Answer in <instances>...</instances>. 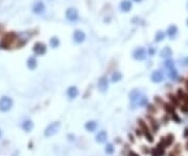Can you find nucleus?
Returning <instances> with one entry per match:
<instances>
[{
  "instance_id": "21",
  "label": "nucleus",
  "mask_w": 188,
  "mask_h": 156,
  "mask_svg": "<svg viewBox=\"0 0 188 156\" xmlns=\"http://www.w3.org/2000/svg\"><path fill=\"white\" fill-rule=\"evenodd\" d=\"M59 45H60L59 38H57V37H53V38L50 39V46L52 47V48H57Z\"/></svg>"
},
{
  "instance_id": "11",
  "label": "nucleus",
  "mask_w": 188,
  "mask_h": 156,
  "mask_svg": "<svg viewBox=\"0 0 188 156\" xmlns=\"http://www.w3.org/2000/svg\"><path fill=\"white\" fill-rule=\"evenodd\" d=\"M77 94H79V90H77V88L75 87V86H71V87H69L68 90H67V95H68V97L70 99H75V97L77 96Z\"/></svg>"
},
{
  "instance_id": "13",
  "label": "nucleus",
  "mask_w": 188,
  "mask_h": 156,
  "mask_svg": "<svg viewBox=\"0 0 188 156\" xmlns=\"http://www.w3.org/2000/svg\"><path fill=\"white\" fill-rule=\"evenodd\" d=\"M131 8H132L131 1H129V0H124V1H121V3H120V10H121L122 12L127 13L131 11Z\"/></svg>"
},
{
  "instance_id": "28",
  "label": "nucleus",
  "mask_w": 188,
  "mask_h": 156,
  "mask_svg": "<svg viewBox=\"0 0 188 156\" xmlns=\"http://www.w3.org/2000/svg\"><path fill=\"white\" fill-rule=\"evenodd\" d=\"M134 1H136V2H140L141 0H134Z\"/></svg>"
},
{
  "instance_id": "24",
  "label": "nucleus",
  "mask_w": 188,
  "mask_h": 156,
  "mask_svg": "<svg viewBox=\"0 0 188 156\" xmlns=\"http://www.w3.org/2000/svg\"><path fill=\"white\" fill-rule=\"evenodd\" d=\"M105 151H106V153H107V154H113V152H114V147H113V145H112V144H107Z\"/></svg>"
},
{
  "instance_id": "2",
  "label": "nucleus",
  "mask_w": 188,
  "mask_h": 156,
  "mask_svg": "<svg viewBox=\"0 0 188 156\" xmlns=\"http://www.w3.org/2000/svg\"><path fill=\"white\" fill-rule=\"evenodd\" d=\"M60 127H61V125H60L59 122L51 123L50 125H48L46 127V129H45V131H44V135L46 136V137L53 136L55 134L58 133V131L60 130Z\"/></svg>"
},
{
  "instance_id": "26",
  "label": "nucleus",
  "mask_w": 188,
  "mask_h": 156,
  "mask_svg": "<svg viewBox=\"0 0 188 156\" xmlns=\"http://www.w3.org/2000/svg\"><path fill=\"white\" fill-rule=\"evenodd\" d=\"M154 53H155V51H154V49H152V48H151V49H150V54H151V55H154Z\"/></svg>"
},
{
  "instance_id": "14",
  "label": "nucleus",
  "mask_w": 188,
  "mask_h": 156,
  "mask_svg": "<svg viewBox=\"0 0 188 156\" xmlns=\"http://www.w3.org/2000/svg\"><path fill=\"white\" fill-rule=\"evenodd\" d=\"M166 34H167V36L169 37L170 39L175 38V37H176V35L178 34V27H177L176 25H170V26L167 29Z\"/></svg>"
},
{
  "instance_id": "3",
  "label": "nucleus",
  "mask_w": 188,
  "mask_h": 156,
  "mask_svg": "<svg viewBox=\"0 0 188 156\" xmlns=\"http://www.w3.org/2000/svg\"><path fill=\"white\" fill-rule=\"evenodd\" d=\"M13 106V101L10 97L8 96H3L0 99V111L6 112L12 108Z\"/></svg>"
},
{
  "instance_id": "5",
  "label": "nucleus",
  "mask_w": 188,
  "mask_h": 156,
  "mask_svg": "<svg viewBox=\"0 0 188 156\" xmlns=\"http://www.w3.org/2000/svg\"><path fill=\"white\" fill-rule=\"evenodd\" d=\"M133 58L135 60H138V61H142L146 58V53L145 49L142 48V47H139V48L135 49L133 53Z\"/></svg>"
},
{
  "instance_id": "17",
  "label": "nucleus",
  "mask_w": 188,
  "mask_h": 156,
  "mask_svg": "<svg viewBox=\"0 0 188 156\" xmlns=\"http://www.w3.org/2000/svg\"><path fill=\"white\" fill-rule=\"evenodd\" d=\"M32 128H34V124H32L31 121L26 120V121H24V122L22 123V129L24 130V131L29 132L32 129Z\"/></svg>"
},
{
  "instance_id": "29",
  "label": "nucleus",
  "mask_w": 188,
  "mask_h": 156,
  "mask_svg": "<svg viewBox=\"0 0 188 156\" xmlns=\"http://www.w3.org/2000/svg\"><path fill=\"white\" fill-rule=\"evenodd\" d=\"M186 64H188V58H187V59H186Z\"/></svg>"
},
{
  "instance_id": "10",
  "label": "nucleus",
  "mask_w": 188,
  "mask_h": 156,
  "mask_svg": "<svg viewBox=\"0 0 188 156\" xmlns=\"http://www.w3.org/2000/svg\"><path fill=\"white\" fill-rule=\"evenodd\" d=\"M163 78H164V75H163V73H162V71L156 70L152 73L151 79H152V81L154 82V83H160V82L163 81Z\"/></svg>"
},
{
  "instance_id": "6",
  "label": "nucleus",
  "mask_w": 188,
  "mask_h": 156,
  "mask_svg": "<svg viewBox=\"0 0 188 156\" xmlns=\"http://www.w3.org/2000/svg\"><path fill=\"white\" fill-rule=\"evenodd\" d=\"M32 12L37 15H42L45 12V5L42 1H38L32 6Z\"/></svg>"
},
{
  "instance_id": "18",
  "label": "nucleus",
  "mask_w": 188,
  "mask_h": 156,
  "mask_svg": "<svg viewBox=\"0 0 188 156\" xmlns=\"http://www.w3.org/2000/svg\"><path fill=\"white\" fill-rule=\"evenodd\" d=\"M37 60L34 57H31L28 58V60H27V67H28L29 69H34L37 67Z\"/></svg>"
},
{
  "instance_id": "30",
  "label": "nucleus",
  "mask_w": 188,
  "mask_h": 156,
  "mask_svg": "<svg viewBox=\"0 0 188 156\" xmlns=\"http://www.w3.org/2000/svg\"><path fill=\"white\" fill-rule=\"evenodd\" d=\"M186 24H187V26H188V19H187V21H186Z\"/></svg>"
},
{
  "instance_id": "1",
  "label": "nucleus",
  "mask_w": 188,
  "mask_h": 156,
  "mask_svg": "<svg viewBox=\"0 0 188 156\" xmlns=\"http://www.w3.org/2000/svg\"><path fill=\"white\" fill-rule=\"evenodd\" d=\"M130 101L134 106H145L148 104L146 96L137 89L130 92Z\"/></svg>"
},
{
  "instance_id": "16",
  "label": "nucleus",
  "mask_w": 188,
  "mask_h": 156,
  "mask_svg": "<svg viewBox=\"0 0 188 156\" xmlns=\"http://www.w3.org/2000/svg\"><path fill=\"white\" fill-rule=\"evenodd\" d=\"M172 55V49H170V47H168V46L164 47V48L160 51V57L165 58V59L166 58H169Z\"/></svg>"
},
{
  "instance_id": "27",
  "label": "nucleus",
  "mask_w": 188,
  "mask_h": 156,
  "mask_svg": "<svg viewBox=\"0 0 188 156\" xmlns=\"http://www.w3.org/2000/svg\"><path fill=\"white\" fill-rule=\"evenodd\" d=\"M2 137V131H1V129H0V138Z\"/></svg>"
},
{
  "instance_id": "31",
  "label": "nucleus",
  "mask_w": 188,
  "mask_h": 156,
  "mask_svg": "<svg viewBox=\"0 0 188 156\" xmlns=\"http://www.w3.org/2000/svg\"><path fill=\"white\" fill-rule=\"evenodd\" d=\"M187 8H188V2H187Z\"/></svg>"
},
{
  "instance_id": "9",
  "label": "nucleus",
  "mask_w": 188,
  "mask_h": 156,
  "mask_svg": "<svg viewBox=\"0 0 188 156\" xmlns=\"http://www.w3.org/2000/svg\"><path fill=\"white\" fill-rule=\"evenodd\" d=\"M86 39V35L84 32L79 31V29H77V31L74 32V34H73V40L75 41L76 43H82L84 42Z\"/></svg>"
},
{
  "instance_id": "7",
  "label": "nucleus",
  "mask_w": 188,
  "mask_h": 156,
  "mask_svg": "<svg viewBox=\"0 0 188 156\" xmlns=\"http://www.w3.org/2000/svg\"><path fill=\"white\" fill-rule=\"evenodd\" d=\"M34 53L38 56H42L46 53V46L43 43H36L34 46Z\"/></svg>"
},
{
  "instance_id": "4",
  "label": "nucleus",
  "mask_w": 188,
  "mask_h": 156,
  "mask_svg": "<svg viewBox=\"0 0 188 156\" xmlns=\"http://www.w3.org/2000/svg\"><path fill=\"white\" fill-rule=\"evenodd\" d=\"M66 18L71 22H75L79 19V12L75 8H69L66 11Z\"/></svg>"
},
{
  "instance_id": "19",
  "label": "nucleus",
  "mask_w": 188,
  "mask_h": 156,
  "mask_svg": "<svg viewBox=\"0 0 188 156\" xmlns=\"http://www.w3.org/2000/svg\"><path fill=\"white\" fill-rule=\"evenodd\" d=\"M122 79V75L120 72H118V71H115V72H113V75H112L111 77V81L112 82H119L120 80Z\"/></svg>"
},
{
  "instance_id": "22",
  "label": "nucleus",
  "mask_w": 188,
  "mask_h": 156,
  "mask_svg": "<svg viewBox=\"0 0 188 156\" xmlns=\"http://www.w3.org/2000/svg\"><path fill=\"white\" fill-rule=\"evenodd\" d=\"M164 66H165L166 69L170 70V69H174L175 68V63H174L172 60H166V61L164 62Z\"/></svg>"
},
{
  "instance_id": "25",
  "label": "nucleus",
  "mask_w": 188,
  "mask_h": 156,
  "mask_svg": "<svg viewBox=\"0 0 188 156\" xmlns=\"http://www.w3.org/2000/svg\"><path fill=\"white\" fill-rule=\"evenodd\" d=\"M184 136H185V137H187V136H188V129H185V132H184Z\"/></svg>"
},
{
  "instance_id": "20",
  "label": "nucleus",
  "mask_w": 188,
  "mask_h": 156,
  "mask_svg": "<svg viewBox=\"0 0 188 156\" xmlns=\"http://www.w3.org/2000/svg\"><path fill=\"white\" fill-rule=\"evenodd\" d=\"M164 38H165V34L162 31H159V32H157L156 36H155V41H156V42H161Z\"/></svg>"
},
{
  "instance_id": "15",
  "label": "nucleus",
  "mask_w": 188,
  "mask_h": 156,
  "mask_svg": "<svg viewBox=\"0 0 188 156\" xmlns=\"http://www.w3.org/2000/svg\"><path fill=\"white\" fill-rule=\"evenodd\" d=\"M85 128H86V130H87V131L94 132L95 130H96V128H97V123L94 122V121H89L88 123H86Z\"/></svg>"
},
{
  "instance_id": "23",
  "label": "nucleus",
  "mask_w": 188,
  "mask_h": 156,
  "mask_svg": "<svg viewBox=\"0 0 188 156\" xmlns=\"http://www.w3.org/2000/svg\"><path fill=\"white\" fill-rule=\"evenodd\" d=\"M168 77H169L170 80H177V78H178V71L175 68L170 69L169 72H168Z\"/></svg>"
},
{
  "instance_id": "8",
  "label": "nucleus",
  "mask_w": 188,
  "mask_h": 156,
  "mask_svg": "<svg viewBox=\"0 0 188 156\" xmlns=\"http://www.w3.org/2000/svg\"><path fill=\"white\" fill-rule=\"evenodd\" d=\"M108 87H109V82H108V79L106 77H101L98 81V88L101 92H106L108 90Z\"/></svg>"
},
{
  "instance_id": "12",
  "label": "nucleus",
  "mask_w": 188,
  "mask_h": 156,
  "mask_svg": "<svg viewBox=\"0 0 188 156\" xmlns=\"http://www.w3.org/2000/svg\"><path fill=\"white\" fill-rule=\"evenodd\" d=\"M96 142H99V144H103V142H105L106 140H107L108 138V134L106 131H99L98 133L96 134Z\"/></svg>"
}]
</instances>
